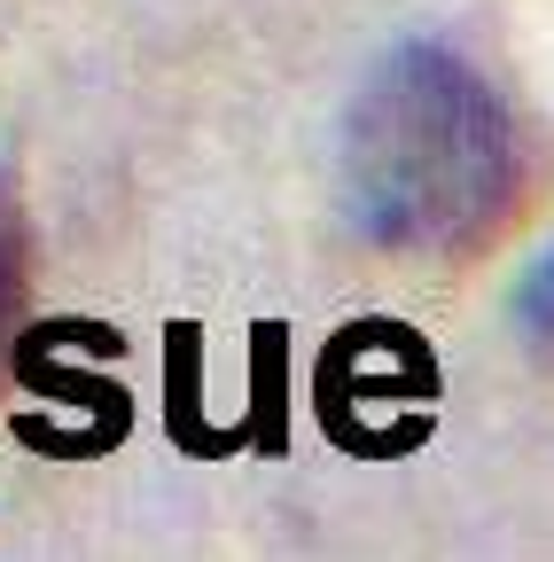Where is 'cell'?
<instances>
[{
  "label": "cell",
  "mask_w": 554,
  "mask_h": 562,
  "mask_svg": "<svg viewBox=\"0 0 554 562\" xmlns=\"http://www.w3.org/2000/svg\"><path fill=\"white\" fill-rule=\"evenodd\" d=\"M523 180V117L445 40H398L343 110V203L383 250H484L516 220Z\"/></svg>",
  "instance_id": "6da1fadb"
},
{
  "label": "cell",
  "mask_w": 554,
  "mask_h": 562,
  "mask_svg": "<svg viewBox=\"0 0 554 562\" xmlns=\"http://www.w3.org/2000/svg\"><path fill=\"white\" fill-rule=\"evenodd\" d=\"M430 398V360L414 336H391V321H368L352 344L328 351V430L360 438V446H414L422 438V406Z\"/></svg>",
  "instance_id": "7a4b0ae2"
},
{
  "label": "cell",
  "mask_w": 554,
  "mask_h": 562,
  "mask_svg": "<svg viewBox=\"0 0 554 562\" xmlns=\"http://www.w3.org/2000/svg\"><path fill=\"white\" fill-rule=\"evenodd\" d=\"M24 266H32V235H24V203H16V188L0 180V328L16 321V305H24Z\"/></svg>",
  "instance_id": "3957f363"
},
{
  "label": "cell",
  "mask_w": 554,
  "mask_h": 562,
  "mask_svg": "<svg viewBox=\"0 0 554 562\" xmlns=\"http://www.w3.org/2000/svg\"><path fill=\"white\" fill-rule=\"evenodd\" d=\"M516 328H523V344L539 351V360H554V250L523 273V290H516Z\"/></svg>",
  "instance_id": "277c9868"
}]
</instances>
